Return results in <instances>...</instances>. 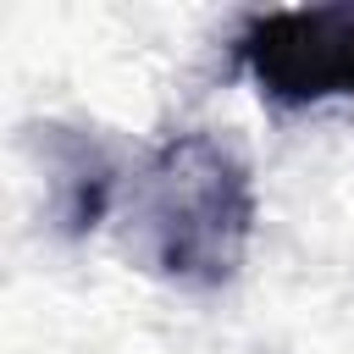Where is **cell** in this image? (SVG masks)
<instances>
[{
	"instance_id": "cell-3",
	"label": "cell",
	"mask_w": 354,
	"mask_h": 354,
	"mask_svg": "<svg viewBox=\"0 0 354 354\" xmlns=\"http://www.w3.org/2000/svg\"><path fill=\"white\" fill-rule=\"evenodd\" d=\"M33 144H39V160H44V177L55 188V221L66 238H88L105 216H111V199H116V160L111 149L83 133V127H61V122H44L33 127Z\"/></svg>"
},
{
	"instance_id": "cell-1",
	"label": "cell",
	"mask_w": 354,
	"mask_h": 354,
	"mask_svg": "<svg viewBox=\"0 0 354 354\" xmlns=\"http://www.w3.org/2000/svg\"><path fill=\"white\" fill-rule=\"evenodd\" d=\"M133 254L177 288H221L254 238V177L216 133H171L133 177Z\"/></svg>"
},
{
	"instance_id": "cell-2",
	"label": "cell",
	"mask_w": 354,
	"mask_h": 354,
	"mask_svg": "<svg viewBox=\"0 0 354 354\" xmlns=\"http://www.w3.org/2000/svg\"><path fill=\"white\" fill-rule=\"evenodd\" d=\"M232 50L254 88L282 111L354 100V0L254 11Z\"/></svg>"
}]
</instances>
